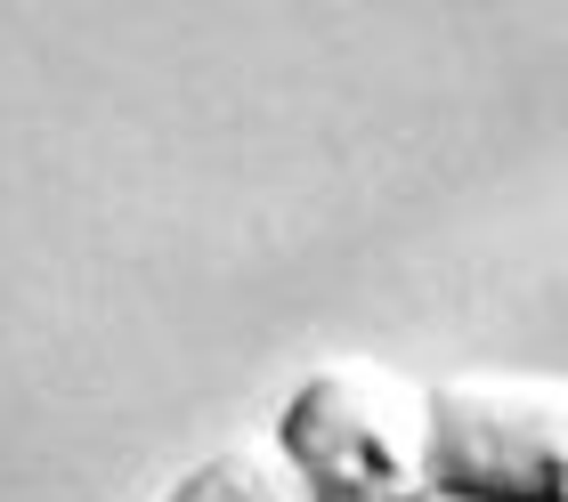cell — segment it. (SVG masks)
<instances>
[{"label":"cell","mask_w":568,"mask_h":502,"mask_svg":"<svg viewBox=\"0 0 568 502\" xmlns=\"http://www.w3.org/2000/svg\"><path fill=\"white\" fill-rule=\"evenodd\" d=\"M301 502H430V389L382 357H333L276 413Z\"/></svg>","instance_id":"1"},{"label":"cell","mask_w":568,"mask_h":502,"mask_svg":"<svg viewBox=\"0 0 568 502\" xmlns=\"http://www.w3.org/2000/svg\"><path fill=\"white\" fill-rule=\"evenodd\" d=\"M430 494L568 502V381L455 373L430 389Z\"/></svg>","instance_id":"2"},{"label":"cell","mask_w":568,"mask_h":502,"mask_svg":"<svg viewBox=\"0 0 568 502\" xmlns=\"http://www.w3.org/2000/svg\"><path fill=\"white\" fill-rule=\"evenodd\" d=\"M163 502H301V486L284 479V462L268 445H220V454L195 462Z\"/></svg>","instance_id":"3"}]
</instances>
